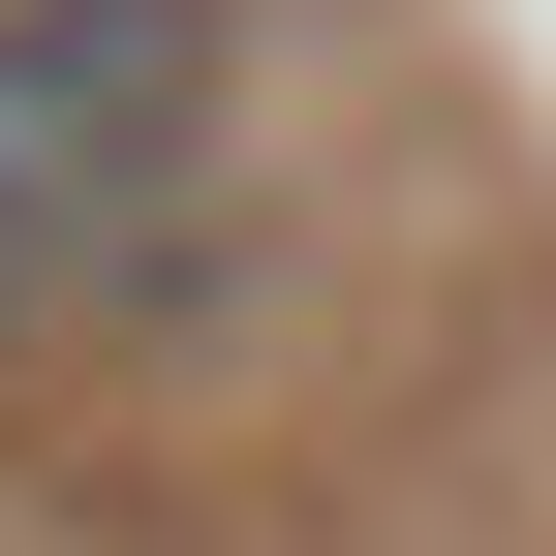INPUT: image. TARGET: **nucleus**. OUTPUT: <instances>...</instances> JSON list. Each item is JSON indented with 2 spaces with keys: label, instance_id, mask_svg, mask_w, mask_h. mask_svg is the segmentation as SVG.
I'll list each match as a JSON object with an SVG mask.
<instances>
[{
  "label": "nucleus",
  "instance_id": "obj_1",
  "mask_svg": "<svg viewBox=\"0 0 556 556\" xmlns=\"http://www.w3.org/2000/svg\"><path fill=\"white\" fill-rule=\"evenodd\" d=\"M217 124H248V0H0V340H62L217 217Z\"/></svg>",
  "mask_w": 556,
  "mask_h": 556
}]
</instances>
